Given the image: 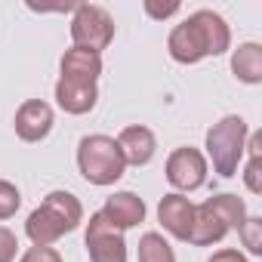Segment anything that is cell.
Wrapping results in <instances>:
<instances>
[{"instance_id":"1","label":"cell","mask_w":262,"mask_h":262,"mask_svg":"<svg viewBox=\"0 0 262 262\" xmlns=\"http://www.w3.org/2000/svg\"><path fill=\"white\" fill-rule=\"evenodd\" d=\"M170 59L179 65H198L207 56H222L231 50V28L213 10H198L182 19L167 37Z\"/></svg>"},{"instance_id":"2","label":"cell","mask_w":262,"mask_h":262,"mask_svg":"<svg viewBox=\"0 0 262 262\" xmlns=\"http://www.w3.org/2000/svg\"><path fill=\"white\" fill-rule=\"evenodd\" d=\"M83 222V204L71 191H50L40 207H34L25 219V234L31 247H53L65 234H71Z\"/></svg>"},{"instance_id":"3","label":"cell","mask_w":262,"mask_h":262,"mask_svg":"<svg viewBox=\"0 0 262 262\" xmlns=\"http://www.w3.org/2000/svg\"><path fill=\"white\" fill-rule=\"evenodd\" d=\"M247 136H250V126L241 114H225L219 117L210 129H207V164H213V173H219L222 179L237 176V167L244 161V148H247Z\"/></svg>"},{"instance_id":"4","label":"cell","mask_w":262,"mask_h":262,"mask_svg":"<svg viewBox=\"0 0 262 262\" xmlns=\"http://www.w3.org/2000/svg\"><path fill=\"white\" fill-rule=\"evenodd\" d=\"M77 170L90 185L108 188L126 173V161H123L114 136L93 133L77 142Z\"/></svg>"},{"instance_id":"5","label":"cell","mask_w":262,"mask_h":262,"mask_svg":"<svg viewBox=\"0 0 262 262\" xmlns=\"http://www.w3.org/2000/svg\"><path fill=\"white\" fill-rule=\"evenodd\" d=\"M71 40H74V47L102 56V50L114 40V19H111V13L105 7H96V4L74 7V16H71Z\"/></svg>"},{"instance_id":"6","label":"cell","mask_w":262,"mask_h":262,"mask_svg":"<svg viewBox=\"0 0 262 262\" xmlns=\"http://www.w3.org/2000/svg\"><path fill=\"white\" fill-rule=\"evenodd\" d=\"M207 173H210V164H207L204 151L191 148V145L173 148L167 158V167H164V176L176 188V194H191V191L204 188Z\"/></svg>"},{"instance_id":"7","label":"cell","mask_w":262,"mask_h":262,"mask_svg":"<svg viewBox=\"0 0 262 262\" xmlns=\"http://www.w3.org/2000/svg\"><path fill=\"white\" fill-rule=\"evenodd\" d=\"M90 262H126V241L123 231L102 213L96 210L86 222V234H83Z\"/></svg>"},{"instance_id":"8","label":"cell","mask_w":262,"mask_h":262,"mask_svg":"<svg viewBox=\"0 0 262 262\" xmlns=\"http://www.w3.org/2000/svg\"><path fill=\"white\" fill-rule=\"evenodd\" d=\"M53 123H56V111L43 99H25L16 108V117H13L16 136L22 142H43L53 133Z\"/></svg>"},{"instance_id":"9","label":"cell","mask_w":262,"mask_h":262,"mask_svg":"<svg viewBox=\"0 0 262 262\" xmlns=\"http://www.w3.org/2000/svg\"><path fill=\"white\" fill-rule=\"evenodd\" d=\"M114 142H117L126 167H148L155 161V155H158V136L151 133L148 126H142V123L123 126Z\"/></svg>"},{"instance_id":"10","label":"cell","mask_w":262,"mask_h":262,"mask_svg":"<svg viewBox=\"0 0 262 262\" xmlns=\"http://www.w3.org/2000/svg\"><path fill=\"white\" fill-rule=\"evenodd\" d=\"M158 222L164 225V231L176 241H188L191 234V222H194V204L185 194H164L158 204Z\"/></svg>"},{"instance_id":"11","label":"cell","mask_w":262,"mask_h":262,"mask_svg":"<svg viewBox=\"0 0 262 262\" xmlns=\"http://www.w3.org/2000/svg\"><path fill=\"white\" fill-rule=\"evenodd\" d=\"M99 102V86L90 83V80H68V77H59L56 80V105L65 111V114H90Z\"/></svg>"},{"instance_id":"12","label":"cell","mask_w":262,"mask_h":262,"mask_svg":"<svg viewBox=\"0 0 262 262\" xmlns=\"http://www.w3.org/2000/svg\"><path fill=\"white\" fill-rule=\"evenodd\" d=\"M102 213L120 228V231H129V228H136V225H142L145 222V201L136 194V191H114L108 201H105V207H102Z\"/></svg>"},{"instance_id":"13","label":"cell","mask_w":262,"mask_h":262,"mask_svg":"<svg viewBox=\"0 0 262 262\" xmlns=\"http://www.w3.org/2000/svg\"><path fill=\"white\" fill-rule=\"evenodd\" d=\"M225 234H228V225L213 213V207L207 201L194 204V222H191L188 244H194V247H213V244L225 241Z\"/></svg>"},{"instance_id":"14","label":"cell","mask_w":262,"mask_h":262,"mask_svg":"<svg viewBox=\"0 0 262 262\" xmlns=\"http://www.w3.org/2000/svg\"><path fill=\"white\" fill-rule=\"evenodd\" d=\"M59 71L68 80H90V83H96L99 74H102V56L90 53V50H80V47H71V50H65V56L59 62Z\"/></svg>"},{"instance_id":"15","label":"cell","mask_w":262,"mask_h":262,"mask_svg":"<svg viewBox=\"0 0 262 262\" xmlns=\"http://www.w3.org/2000/svg\"><path fill=\"white\" fill-rule=\"evenodd\" d=\"M231 74L247 86L262 83V47L253 40L237 43V50L231 53Z\"/></svg>"},{"instance_id":"16","label":"cell","mask_w":262,"mask_h":262,"mask_svg":"<svg viewBox=\"0 0 262 262\" xmlns=\"http://www.w3.org/2000/svg\"><path fill=\"white\" fill-rule=\"evenodd\" d=\"M207 204H210V207H213V213H216V216H219V219L228 225V231H231V228L237 231V228L244 225V219L250 216V213H247V204H244V198H237V194H228V191H222V194H213Z\"/></svg>"},{"instance_id":"17","label":"cell","mask_w":262,"mask_h":262,"mask_svg":"<svg viewBox=\"0 0 262 262\" xmlns=\"http://www.w3.org/2000/svg\"><path fill=\"white\" fill-rule=\"evenodd\" d=\"M139 262H176V253L161 231H145L139 237Z\"/></svg>"},{"instance_id":"18","label":"cell","mask_w":262,"mask_h":262,"mask_svg":"<svg viewBox=\"0 0 262 262\" xmlns=\"http://www.w3.org/2000/svg\"><path fill=\"white\" fill-rule=\"evenodd\" d=\"M237 237L247 247V253L262 256V216H247L244 225L237 228Z\"/></svg>"},{"instance_id":"19","label":"cell","mask_w":262,"mask_h":262,"mask_svg":"<svg viewBox=\"0 0 262 262\" xmlns=\"http://www.w3.org/2000/svg\"><path fill=\"white\" fill-rule=\"evenodd\" d=\"M19 207H22V191L10 179H0V219H13Z\"/></svg>"},{"instance_id":"20","label":"cell","mask_w":262,"mask_h":262,"mask_svg":"<svg viewBox=\"0 0 262 262\" xmlns=\"http://www.w3.org/2000/svg\"><path fill=\"white\" fill-rule=\"evenodd\" d=\"M244 185L250 194H262V158H247L244 164Z\"/></svg>"},{"instance_id":"21","label":"cell","mask_w":262,"mask_h":262,"mask_svg":"<svg viewBox=\"0 0 262 262\" xmlns=\"http://www.w3.org/2000/svg\"><path fill=\"white\" fill-rule=\"evenodd\" d=\"M19 256V237L13 228L0 225V262H16Z\"/></svg>"},{"instance_id":"22","label":"cell","mask_w":262,"mask_h":262,"mask_svg":"<svg viewBox=\"0 0 262 262\" xmlns=\"http://www.w3.org/2000/svg\"><path fill=\"white\" fill-rule=\"evenodd\" d=\"M19 262H62V253L56 247H28Z\"/></svg>"},{"instance_id":"23","label":"cell","mask_w":262,"mask_h":262,"mask_svg":"<svg viewBox=\"0 0 262 262\" xmlns=\"http://www.w3.org/2000/svg\"><path fill=\"white\" fill-rule=\"evenodd\" d=\"M145 13L151 16V19H158V22H164V19H170V16H176L179 13V4L176 0H170V4H158V0H145Z\"/></svg>"},{"instance_id":"24","label":"cell","mask_w":262,"mask_h":262,"mask_svg":"<svg viewBox=\"0 0 262 262\" xmlns=\"http://www.w3.org/2000/svg\"><path fill=\"white\" fill-rule=\"evenodd\" d=\"M207 262H250V259H247V253H241V250H234V247H222V250H216Z\"/></svg>"}]
</instances>
